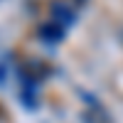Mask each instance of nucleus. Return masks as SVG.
Wrapping results in <instances>:
<instances>
[{"instance_id":"obj_3","label":"nucleus","mask_w":123,"mask_h":123,"mask_svg":"<svg viewBox=\"0 0 123 123\" xmlns=\"http://www.w3.org/2000/svg\"><path fill=\"white\" fill-rule=\"evenodd\" d=\"M81 3H84V0H81Z\"/></svg>"},{"instance_id":"obj_1","label":"nucleus","mask_w":123,"mask_h":123,"mask_svg":"<svg viewBox=\"0 0 123 123\" xmlns=\"http://www.w3.org/2000/svg\"><path fill=\"white\" fill-rule=\"evenodd\" d=\"M49 12H52V22H57L62 27H71L76 22V12L64 0H52V3H49Z\"/></svg>"},{"instance_id":"obj_2","label":"nucleus","mask_w":123,"mask_h":123,"mask_svg":"<svg viewBox=\"0 0 123 123\" xmlns=\"http://www.w3.org/2000/svg\"><path fill=\"white\" fill-rule=\"evenodd\" d=\"M39 37L47 44H57V42L64 39V27L57 25V22H42L39 25Z\"/></svg>"}]
</instances>
